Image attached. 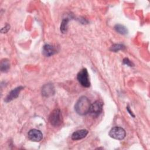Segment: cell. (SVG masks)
<instances>
[{
    "instance_id": "obj_1",
    "label": "cell",
    "mask_w": 150,
    "mask_h": 150,
    "mask_svg": "<svg viewBox=\"0 0 150 150\" xmlns=\"http://www.w3.org/2000/svg\"><path fill=\"white\" fill-rule=\"evenodd\" d=\"M90 105L91 104L88 98L86 96H81L74 105V110L78 114L84 115L89 112Z\"/></svg>"
},
{
    "instance_id": "obj_2",
    "label": "cell",
    "mask_w": 150,
    "mask_h": 150,
    "mask_svg": "<svg viewBox=\"0 0 150 150\" xmlns=\"http://www.w3.org/2000/svg\"><path fill=\"white\" fill-rule=\"evenodd\" d=\"M49 121L51 125L54 127L59 126L63 122L61 111L59 109H54L50 114Z\"/></svg>"
},
{
    "instance_id": "obj_3",
    "label": "cell",
    "mask_w": 150,
    "mask_h": 150,
    "mask_svg": "<svg viewBox=\"0 0 150 150\" xmlns=\"http://www.w3.org/2000/svg\"><path fill=\"white\" fill-rule=\"evenodd\" d=\"M77 79L82 86L84 87H89L90 86L88 73L86 69H83L78 73Z\"/></svg>"
},
{
    "instance_id": "obj_4",
    "label": "cell",
    "mask_w": 150,
    "mask_h": 150,
    "mask_svg": "<svg viewBox=\"0 0 150 150\" xmlns=\"http://www.w3.org/2000/svg\"><path fill=\"white\" fill-rule=\"evenodd\" d=\"M109 135L114 139L122 140L125 137L126 132L122 128L120 127H114L110 131Z\"/></svg>"
},
{
    "instance_id": "obj_5",
    "label": "cell",
    "mask_w": 150,
    "mask_h": 150,
    "mask_svg": "<svg viewBox=\"0 0 150 150\" xmlns=\"http://www.w3.org/2000/svg\"><path fill=\"white\" fill-rule=\"evenodd\" d=\"M103 110V103L100 101H96L94 103L91 104L89 112L90 114L93 117L98 116Z\"/></svg>"
},
{
    "instance_id": "obj_6",
    "label": "cell",
    "mask_w": 150,
    "mask_h": 150,
    "mask_svg": "<svg viewBox=\"0 0 150 150\" xmlns=\"http://www.w3.org/2000/svg\"><path fill=\"white\" fill-rule=\"evenodd\" d=\"M42 95L46 97L52 96L55 93L54 87L52 83H47L43 86L42 87Z\"/></svg>"
},
{
    "instance_id": "obj_7",
    "label": "cell",
    "mask_w": 150,
    "mask_h": 150,
    "mask_svg": "<svg viewBox=\"0 0 150 150\" xmlns=\"http://www.w3.org/2000/svg\"><path fill=\"white\" fill-rule=\"evenodd\" d=\"M28 136L29 139L34 142H39L43 138L42 132L36 129H30L28 133Z\"/></svg>"
},
{
    "instance_id": "obj_8",
    "label": "cell",
    "mask_w": 150,
    "mask_h": 150,
    "mask_svg": "<svg viewBox=\"0 0 150 150\" xmlns=\"http://www.w3.org/2000/svg\"><path fill=\"white\" fill-rule=\"evenodd\" d=\"M23 88V87L19 86V87H17L13 89L12 90H11L9 93L8 96L6 97V98H5V101L6 103H8V102L11 101L12 100L16 98L19 96V94Z\"/></svg>"
},
{
    "instance_id": "obj_9",
    "label": "cell",
    "mask_w": 150,
    "mask_h": 150,
    "mask_svg": "<svg viewBox=\"0 0 150 150\" xmlns=\"http://www.w3.org/2000/svg\"><path fill=\"white\" fill-rule=\"evenodd\" d=\"M43 53L46 57H50L56 53V50L55 47L49 44H46L43 47Z\"/></svg>"
},
{
    "instance_id": "obj_10",
    "label": "cell",
    "mask_w": 150,
    "mask_h": 150,
    "mask_svg": "<svg viewBox=\"0 0 150 150\" xmlns=\"http://www.w3.org/2000/svg\"><path fill=\"white\" fill-rule=\"evenodd\" d=\"M88 134V131L86 129H80L75 131L71 135V139L73 140H80L86 137Z\"/></svg>"
},
{
    "instance_id": "obj_11",
    "label": "cell",
    "mask_w": 150,
    "mask_h": 150,
    "mask_svg": "<svg viewBox=\"0 0 150 150\" xmlns=\"http://www.w3.org/2000/svg\"><path fill=\"white\" fill-rule=\"evenodd\" d=\"M1 71L2 72H6L10 68L9 61L7 59H4L1 62Z\"/></svg>"
},
{
    "instance_id": "obj_12",
    "label": "cell",
    "mask_w": 150,
    "mask_h": 150,
    "mask_svg": "<svg viewBox=\"0 0 150 150\" xmlns=\"http://www.w3.org/2000/svg\"><path fill=\"white\" fill-rule=\"evenodd\" d=\"M114 29L118 33L121 35H126L128 33V29L125 26L121 24H117L114 26Z\"/></svg>"
},
{
    "instance_id": "obj_13",
    "label": "cell",
    "mask_w": 150,
    "mask_h": 150,
    "mask_svg": "<svg viewBox=\"0 0 150 150\" xmlns=\"http://www.w3.org/2000/svg\"><path fill=\"white\" fill-rule=\"evenodd\" d=\"M69 18H64L61 23L60 29L62 33H65L67 31L68 29V23H69Z\"/></svg>"
},
{
    "instance_id": "obj_14",
    "label": "cell",
    "mask_w": 150,
    "mask_h": 150,
    "mask_svg": "<svg viewBox=\"0 0 150 150\" xmlns=\"http://www.w3.org/2000/svg\"><path fill=\"white\" fill-rule=\"evenodd\" d=\"M124 49H125V46L122 44H114L111 46L110 50L112 52H118L119 50H123Z\"/></svg>"
},
{
    "instance_id": "obj_15",
    "label": "cell",
    "mask_w": 150,
    "mask_h": 150,
    "mask_svg": "<svg viewBox=\"0 0 150 150\" xmlns=\"http://www.w3.org/2000/svg\"><path fill=\"white\" fill-rule=\"evenodd\" d=\"M122 63H123V64H124L128 66H129V67L134 66L133 63L131 60H129L128 58H124L122 60Z\"/></svg>"
},
{
    "instance_id": "obj_16",
    "label": "cell",
    "mask_w": 150,
    "mask_h": 150,
    "mask_svg": "<svg viewBox=\"0 0 150 150\" xmlns=\"http://www.w3.org/2000/svg\"><path fill=\"white\" fill-rule=\"evenodd\" d=\"M9 29H10V25H8V24H6L5 27H4L1 29V31L2 33H6L9 30Z\"/></svg>"
},
{
    "instance_id": "obj_17",
    "label": "cell",
    "mask_w": 150,
    "mask_h": 150,
    "mask_svg": "<svg viewBox=\"0 0 150 150\" xmlns=\"http://www.w3.org/2000/svg\"><path fill=\"white\" fill-rule=\"evenodd\" d=\"M127 111L129 112V113L130 114V115H131V116H132L133 117H135V115H134V114L132 113V112L130 111V110H129V106H128H128H127Z\"/></svg>"
}]
</instances>
